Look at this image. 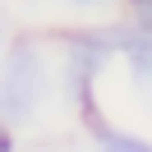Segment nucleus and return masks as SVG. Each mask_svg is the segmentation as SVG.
<instances>
[{
  "label": "nucleus",
  "instance_id": "nucleus-1",
  "mask_svg": "<svg viewBox=\"0 0 152 152\" xmlns=\"http://www.w3.org/2000/svg\"><path fill=\"white\" fill-rule=\"evenodd\" d=\"M42 97H46V60L32 42H19L5 56V69H0V120L28 124L37 115Z\"/></svg>",
  "mask_w": 152,
  "mask_h": 152
},
{
  "label": "nucleus",
  "instance_id": "nucleus-2",
  "mask_svg": "<svg viewBox=\"0 0 152 152\" xmlns=\"http://www.w3.org/2000/svg\"><path fill=\"white\" fill-rule=\"evenodd\" d=\"M115 46H120V51H124V60H129L134 83L152 92V32H124Z\"/></svg>",
  "mask_w": 152,
  "mask_h": 152
},
{
  "label": "nucleus",
  "instance_id": "nucleus-3",
  "mask_svg": "<svg viewBox=\"0 0 152 152\" xmlns=\"http://www.w3.org/2000/svg\"><path fill=\"white\" fill-rule=\"evenodd\" d=\"M97 143H102V152H152V143L120 134V129H97Z\"/></svg>",
  "mask_w": 152,
  "mask_h": 152
},
{
  "label": "nucleus",
  "instance_id": "nucleus-4",
  "mask_svg": "<svg viewBox=\"0 0 152 152\" xmlns=\"http://www.w3.org/2000/svg\"><path fill=\"white\" fill-rule=\"evenodd\" d=\"M0 152H14V138H10V124L0 120Z\"/></svg>",
  "mask_w": 152,
  "mask_h": 152
},
{
  "label": "nucleus",
  "instance_id": "nucleus-5",
  "mask_svg": "<svg viewBox=\"0 0 152 152\" xmlns=\"http://www.w3.org/2000/svg\"><path fill=\"white\" fill-rule=\"evenodd\" d=\"M129 10H138V14H152V0H129Z\"/></svg>",
  "mask_w": 152,
  "mask_h": 152
},
{
  "label": "nucleus",
  "instance_id": "nucleus-6",
  "mask_svg": "<svg viewBox=\"0 0 152 152\" xmlns=\"http://www.w3.org/2000/svg\"><path fill=\"white\" fill-rule=\"evenodd\" d=\"M74 5H102V0H74Z\"/></svg>",
  "mask_w": 152,
  "mask_h": 152
}]
</instances>
